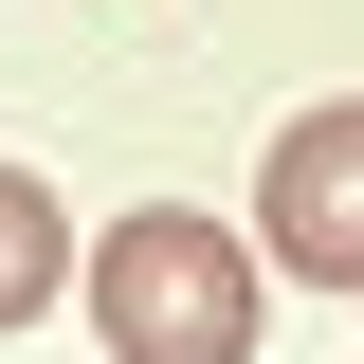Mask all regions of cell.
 <instances>
[{"label": "cell", "mask_w": 364, "mask_h": 364, "mask_svg": "<svg viewBox=\"0 0 364 364\" xmlns=\"http://www.w3.org/2000/svg\"><path fill=\"white\" fill-rule=\"evenodd\" d=\"M55 273H73L55 182H18V164H0V328H37V310H55Z\"/></svg>", "instance_id": "3957f363"}, {"label": "cell", "mask_w": 364, "mask_h": 364, "mask_svg": "<svg viewBox=\"0 0 364 364\" xmlns=\"http://www.w3.org/2000/svg\"><path fill=\"white\" fill-rule=\"evenodd\" d=\"M91 328L109 364H255V255L200 200H146V219L91 237Z\"/></svg>", "instance_id": "6da1fadb"}, {"label": "cell", "mask_w": 364, "mask_h": 364, "mask_svg": "<svg viewBox=\"0 0 364 364\" xmlns=\"http://www.w3.org/2000/svg\"><path fill=\"white\" fill-rule=\"evenodd\" d=\"M255 237H273V273L364 291V91L273 128V164H255Z\"/></svg>", "instance_id": "7a4b0ae2"}]
</instances>
